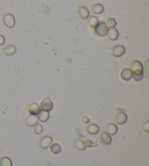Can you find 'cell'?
Segmentation results:
<instances>
[{
  "instance_id": "obj_19",
  "label": "cell",
  "mask_w": 149,
  "mask_h": 166,
  "mask_svg": "<svg viewBox=\"0 0 149 166\" xmlns=\"http://www.w3.org/2000/svg\"><path fill=\"white\" fill-rule=\"evenodd\" d=\"M104 11V7L102 4H95L92 6V12L95 14H101Z\"/></svg>"
},
{
  "instance_id": "obj_29",
  "label": "cell",
  "mask_w": 149,
  "mask_h": 166,
  "mask_svg": "<svg viewBox=\"0 0 149 166\" xmlns=\"http://www.w3.org/2000/svg\"><path fill=\"white\" fill-rule=\"evenodd\" d=\"M148 125H149V122H145V125H143V129L145 130V131H146L147 132L148 131V129L146 128V127H148Z\"/></svg>"
},
{
  "instance_id": "obj_1",
  "label": "cell",
  "mask_w": 149,
  "mask_h": 166,
  "mask_svg": "<svg viewBox=\"0 0 149 166\" xmlns=\"http://www.w3.org/2000/svg\"><path fill=\"white\" fill-rule=\"evenodd\" d=\"M95 32L97 34V35L100 37H105L108 34V32L109 31V28L106 26L105 22L101 21L99 22L94 28Z\"/></svg>"
},
{
  "instance_id": "obj_5",
  "label": "cell",
  "mask_w": 149,
  "mask_h": 166,
  "mask_svg": "<svg viewBox=\"0 0 149 166\" xmlns=\"http://www.w3.org/2000/svg\"><path fill=\"white\" fill-rule=\"evenodd\" d=\"M52 139L50 136H44L40 140L39 147L42 149H47L52 144Z\"/></svg>"
},
{
  "instance_id": "obj_9",
  "label": "cell",
  "mask_w": 149,
  "mask_h": 166,
  "mask_svg": "<svg viewBox=\"0 0 149 166\" xmlns=\"http://www.w3.org/2000/svg\"><path fill=\"white\" fill-rule=\"evenodd\" d=\"M127 120V116L125 113L119 112L118 113L116 117V121L119 125H123Z\"/></svg>"
},
{
  "instance_id": "obj_8",
  "label": "cell",
  "mask_w": 149,
  "mask_h": 166,
  "mask_svg": "<svg viewBox=\"0 0 149 166\" xmlns=\"http://www.w3.org/2000/svg\"><path fill=\"white\" fill-rule=\"evenodd\" d=\"M41 110V108L39 106V104L36 103H32L29 107V112L33 115H38Z\"/></svg>"
},
{
  "instance_id": "obj_17",
  "label": "cell",
  "mask_w": 149,
  "mask_h": 166,
  "mask_svg": "<svg viewBox=\"0 0 149 166\" xmlns=\"http://www.w3.org/2000/svg\"><path fill=\"white\" fill-rule=\"evenodd\" d=\"M131 70L135 71V70H140L143 71V64L138 60H133L131 63Z\"/></svg>"
},
{
  "instance_id": "obj_22",
  "label": "cell",
  "mask_w": 149,
  "mask_h": 166,
  "mask_svg": "<svg viewBox=\"0 0 149 166\" xmlns=\"http://www.w3.org/2000/svg\"><path fill=\"white\" fill-rule=\"evenodd\" d=\"M88 23H89L90 26L91 27L95 28V26L96 25L99 23V21H98V19H97V17L94 16V15H92V16L89 17Z\"/></svg>"
},
{
  "instance_id": "obj_27",
  "label": "cell",
  "mask_w": 149,
  "mask_h": 166,
  "mask_svg": "<svg viewBox=\"0 0 149 166\" xmlns=\"http://www.w3.org/2000/svg\"><path fill=\"white\" fill-rule=\"evenodd\" d=\"M4 42H5V39H4V37L3 36L0 35V46L3 45L4 44Z\"/></svg>"
},
{
  "instance_id": "obj_23",
  "label": "cell",
  "mask_w": 149,
  "mask_h": 166,
  "mask_svg": "<svg viewBox=\"0 0 149 166\" xmlns=\"http://www.w3.org/2000/svg\"><path fill=\"white\" fill-rule=\"evenodd\" d=\"M105 24H106V26H108V28H110V29H113V28H115V26H116V20L114 19V18H110L107 20Z\"/></svg>"
},
{
  "instance_id": "obj_4",
  "label": "cell",
  "mask_w": 149,
  "mask_h": 166,
  "mask_svg": "<svg viewBox=\"0 0 149 166\" xmlns=\"http://www.w3.org/2000/svg\"><path fill=\"white\" fill-rule=\"evenodd\" d=\"M125 47L122 45H116L112 49V55L115 57H120L125 54Z\"/></svg>"
},
{
  "instance_id": "obj_13",
  "label": "cell",
  "mask_w": 149,
  "mask_h": 166,
  "mask_svg": "<svg viewBox=\"0 0 149 166\" xmlns=\"http://www.w3.org/2000/svg\"><path fill=\"white\" fill-rule=\"evenodd\" d=\"M79 14H80L81 18H84V19H87L90 17L89 10H88L87 7H83V6H82V7L79 8Z\"/></svg>"
},
{
  "instance_id": "obj_25",
  "label": "cell",
  "mask_w": 149,
  "mask_h": 166,
  "mask_svg": "<svg viewBox=\"0 0 149 166\" xmlns=\"http://www.w3.org/2000/svg\"><path fill=\"white\" fill-rule=\"evenodd\" d=\"M34 131L37 135H40L43 132V127L40 124H37L34 128Z\"/></svg>"
},
{
  "instance_id": "obj_2",
  "label": "cell",
  "mask_w": 149,
  "mask_h": 166,
  "mask_svg": "<svg viewBox=\"0 0 149 166\" xmlns=\"http://www.w3.org/2000/svg\"><path fill=\"white\" fill-rule=\"evenodd\" d=\"M3 21H4V25H5L7 28L12 29V28H13L14 26H15V19L13 15H11V14L8 13L4 15Z\"/></svg>"
},
{
  "instance_id": "obj_10",
  "label": "cell",
  "mask_w": 149,
  "mask_h": 166,
  "mask_svg": "<svg viewBox=\"0 0 149 166\" xmlns=\"http://www.w3.org/2000/svg\"><path fill=\"white\" fill-rule=\"evenodd\" d=\"M100 141L104 144H110L112 141L111 135L108 134L107 132H103L100 134Z\"/></svg>"
},
{
  "instance_id": "obj_11",
  "label": "cell",
  "mask_w": 149,
  "mask_h": 166,
  "mask_svg": "<svg viewBox=\"0 0 149 166\" xmlns=\"http://www.w3.org/2000/svg\"><path fill=\"white\" fill-rule=\"evenodd\" d=\"M3 52L4 55H7V56H11L16 52V48L13 45H7L4 48Z\"/></svg>"
},
{
  "instance_id": "obj_12",
  "label": "cell",
  "mask_w": 149,
  "mask_h": 166,
  "mask_svg": "<svg viewBox=\"0 0 149 166\" xmlns=\"http://www.w3.org/2000/svg\"><path fill=\"white\" fill-rule=\"evenodd\" d=\"M108 38H109V40H112V41H115V40H116L118 39V37H119V32H118L117 29H114V28H113V29H109V31H108Z\"/></svg>"
},
{
  "instance_id": "obj_18",
  "label": "cell",
  "mask_w": 149,
  "mask_h": 166,
  "mask_svg": "<svg viewBox=\"0 0 149 166\" xmlns=\"http://www.w3.org/2000/svg\"><path fill=\"white\" fill-rule=\"evenodd\" d=\"M87 132L90 134L95 135L99 133L100 128H99V127L97 126V125H95V124H91V125H90L89 126L87 127Z\"/></svg>"
},
{
  "instance_id": "obj_3",
  "label": "cell",
  "mask_w": 149,
  "mask_h": 166,
  "mask_svg": "<svg viewBox=\"0 0 149 166\" xmlns=\"http://www.w3.org/2000/svg\"><path fill=\"white\" fill-rule=\"evenodd\" d=\"M40 108L42 110L46 111H49L52 109V102L49 98H45L40 103Z\"/></svg>"
},
{
  "instance_id": "obj_6",
  "label": "cell",
  "mask_w": 149,
  "mask_h": 166,
  "mask_svg": "<svg viewBox=\"0 0 149 166\" xmlns=\"http://www.w3.org/2000/svg\"><path fill=\"white\" fill-rule=\"evenodd\" d=\"M121 78L125 81H129L132 79L133 76V71L130 69H124L121 71Z\"/></svg>"
},
{
  "instance_id": "obj_16",
  "label": "cell",
  "mask_w": 149,
  "mask_h": 166,
  "mask_svg": "<svg viewBox=\"0 0 149 166\" xmlns=\"http://www.w3.org/2000/svg\"><path fill=\"white\" fill-rule=\"evenodd\" d=\"M49 111H43V110H41V111L39 112V114H38L39 120L41 121V122H47V121L49 119Z\"/></svg>"
},
{
  "instance_id": "obj_20",
  "label": "cell",
  "mask_w": 149,
  "mask_h": 166,
  "mask_svg": "<svg viewBox=\"0 0 149 166\" xmlns=\"http://www.w3.org/2000/svg\"><path fill=\"white\" fill-rule=\"evenodd\" d=\"M50 151L51 152L53 153V154L57 155L59 154V153L61 152V147L60 146V144H53L51 145L50 147Z\"/></svg>"
},
{
  "instance_id": "obj_15",
  "label": "cell",
  "mask_w": 149,
  "mask_h": 166,
  "mask_svg": "<svg viewBox=\"0 0 149 166\" xmlns=\"http://www.w3.org/2000/svg\"><path fill=\"white\" fill-rule=\"evenodd\" d=\"M107 133H108L109 135H111V136H114V135L116 134L118 131V128L116 125L114 123H110L107 125Z\"/></svg>"
},
{
  "instance_id": "obj_24",
  "label": "cell",
  "mask_w": 149,
  "mask_h": 166,
  "mask_svg": "<svg viewBox=\"0 0 149 166\" xmlns=\"http://www.w3.org/2000/svg\"><path fill=\"white\" fill-rule=\"evenodd\" d=\"M75 147L78 149L79 150H85L86 147H85V142L81 140H77L75 142Z\"/></svg>"
},
{
  "instance_id": "obj_21",
  "label": "cell",
  "mask_w": 149,
  "mask_h": 166,
  "mask_svg": "<svg viewBox=\"0 0 149 166\" xmlns=\"http://www.w3.org/2000/svg\"><path fill=\"white\" fill-rule=\"evenodd\" d=\"M0 165L1 166H12V160L9 157H4L0 160Z\"/></svg>"
},
{
  "instance_id": "obj_14",
  "label": "cell",
  "mask_w": 149,
  "mask_h": 166,
  "mask_svg": "<svg viewBox=\"0 0 149 166\" xmlns=\"http://www.w3.org/2000/svg\"><path fill=\"white\" fill-rule=\"evenodd\" d=\"M132 78L135 80V81H140L143 79V71L140 70H135L133 71V76Z\"/></svg>"
},
{
  "instance_id": "obj_28",
  "label": "cell",
  "mask_w": 149,
  "mask_h": 166,
  "mask_svg": "<svg viewBox=\"0 0 149 166\" xmlns=\"http://www.w3.org/2000/svg\"><path fill=\"white\" fill-rule=\"evenodd\" d=\"M82 122H84V123H88V122H90V119L88 117H82Z\"/></svg>"
},
{
  "instance_id": "obj_7",
  "label": "cell",
  "mask_w": 149,
  "mask_h": 166,
  "mask_svg": "<svg viewBox=\"0 0 149 166\" xmlns=\"http://www.w3.org/2000/svg\"><path fill=\"white\" fill-rule=\"evenodd\" d=\"M39 122V118L37 115H33V114H30L29 117L26 119V123L28 126H35Z\"/></svg>"
},
{
  "instance_id": "obj_26",
  "label": "cell",
  "mask_w": 149,
  "mask_h": 166,
  "mask_svg": "<svg viewBox=\"0 0 149 166\" xmlns=\"http://www.w3.org/2000/svg\"><path fill=\"white\" fill-rule=\"evenodd\" d=\"M85 147H94L97 146V144L95 142H92V141L90 140H86L85 142Z\"/></svg>"
}]
</instances>
